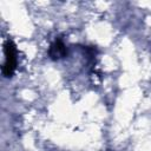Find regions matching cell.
Listing matches in <instances>:
<instances>
[{"instance_id":"1","label":"cell","mask_w":151,"mask_h":151,"mask_svg":"<svg viewBox=\"0 0 151 151\" xmlns=\"http://www.w3.org/2000/svg\"><path fill=\"white\" fill-rule=\"evenodd\" d=\"M6 60L2 66V74L5 77H12L17 67V48L12 40H7L5 44Z\"/></svg>"},{"instance_id":"2","label":"cell","mask_w":151,"mask_h":151,"mask_svg":"<svg viewBox=\"0 0 151 151\" xmlns=\"http://www.w3.org/2000/svg\"><path fill=\"white\" fill-rule=\"evenodd\" d=\"M67 54V50H66V46L65 44L60 40V39H57L54 42H52V45L50 46V50H48V55L52 60H59L64 57H66Z\"/></svg>"}]
</instances>
